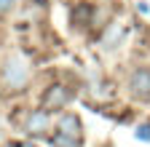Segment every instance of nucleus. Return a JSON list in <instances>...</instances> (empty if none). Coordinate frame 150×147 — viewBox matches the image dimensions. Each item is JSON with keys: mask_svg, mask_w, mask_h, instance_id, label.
Segmentation results:
<instances>
[{"mask_svg": "<svg viewBox=\"0 0 150 147\" xmlns=\"http://www.w3.org/2000/svg\"><path fill=\"white\" fill-rule=\"evenodd\" d=\"M137 139L150 142V126H139V128H137Z\"/></svg>", "mask_w": 150, "mask_h": 147, "instance_id": "0eeeda50", "label": "nucleus"}, {"mask_svg": "<svg viewBox=\"0 0 150 147\" xmlns=\"http://www.w3.org/2000/svg\"><path fill=\"white\" fill-rule=\"evenodd\" d=\"M67 99H70V94L64 91V86H51L43 96V107L46 110H62L67 104Z\"/></svg>", "mask_w": 150, "mask_h": 147, "instance_id": "f03ea898", "label": "nucleus"}, {"mask_svg": "<svg viewBox=\"0 0 150 147\" xmlns=\"http://www.w3.org/2000/svg\"><path fill=\"white\" fill-rule=\"evenodd\" d=\"M46 126H48L46 113H32L30 120H27V131H30V134H43V131H46Z\"/></svg>", "mask_w": 150, "mask_h": 147, "instance_id": "39448f33", "label": "nucleus"}, {"mask_svg": "<svg viewBox=\"0 0 150 147\" xmlns=\"http://www.w3.org/2000/svg\"><path fill=\"white\" fill-rule=\"evenodd\" d=\"M129 88L137 99H150V67H137L131 72Z\"/></svg>", "mask_w": 150, "mask_h": 147, "instance_id": "f257e3e1", "label": "nucleus"}, {"mask_svg": "<svg viewBox=\"0 0 150 147\" xmlns=\"http://www.w3.org/2000/svg\"><path fill=\"white\" fill-rule=\"evenodd\" d=\"M19 147H35V144H30V142H24V144H19Z\"/></svg>", "mask_w": 150, "mask_h": 147, "instance_id": "1a4fd4ad", "label": "nucleus"}, {"mask_svg": "<svg viewBox=\"0 0 150 147\" xmlns=\"http://www.w3.org/2000/svg\"><path fill=\"white\" fill-rule=\"evenodd\" d=\"M54 147H81V139H70L64 134H56L54 136Z\"/></svg>", "mask_w": 150, "mask_h": 147, "instance_id": "423d86ee", "label": "nucleus"}, {"mask_svg": "<svg viewBox=\"0 0 150 147\" xmlns=\"http://www.w3.org/2000/svg\"><path fill=\"white\" fill-rule=\"evenodd\" d=\"M6 80H8L11 86H22V83L27 80V67L19 62V59L8 62V67H6Z\"/></svg>", "mask_w": 150, "mask_h": 147, "instance_id": "20e7f679", "label": "nucleus"}, {"mask_svg": "<svg viewBox=\"0 0 150 147\" xmlns=\"http://www.w3.org/2000/svg\"><path fill=\"white\" fill-rule=\"evenodd\" d=\"M59 134H64V136H70V139H81V142H83L81 118H78V115H72V113H67V115L59 120Z\"/></svg>", "mask_w": 150, "mask_h": 147, "instance_id": "7ed1b4c3", "label": "nucleus"}, {"mask_svg": "<svg viewBox=\"0 0 150 147\" xmlns=\"http://www.w3.org/2000/svg\"><path fill=\"white\" fill-rule=\"evenodd\" d=\"M11 8H13V0H0V13H6Z\"/></svg>", "mask_w": 150, "mask_h": 147, "instance_id": "6e6552de", "label": "nucleus"}]
</instances>
